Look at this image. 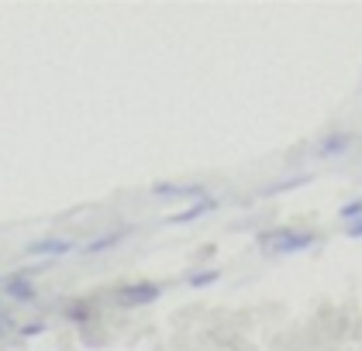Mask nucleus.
Wrapping results in <instances>:
<instances>
[{"label":"nucleus","mask_w":362,"mask_h":351,"mask_svg":"<svg viewBox=\"0 0 362 351\" xmlns=\"http://www.w3.org/2000/svg\"><path fill=\"white\" fill-rule=\"evenodd\" d=\"M314 242H317L314 231H293V227H276V231L259 234V244H269L273 251H283V255H290V251H304V248H310Z\"/></svg>","instance_id":"nucleus-1"},{"label":"nucleus","mask_w":362,"mask_h":351,"mask_svg":"<svg viewBox=\"0 0 362 351\" xmlns=\"http://www.w3.org/2000/svg\"><path fill=\"white\" fill-rule=\"evenodd\" d=\"M163 297V286L159 282H148V279H135V282H124L114 290V303L117 307H148Z\"/></svg>","instance_id":"nucleus-2"},{"label":"nucleus","mask_w":362,"mask_h":351,"mask_svg":"<svg viewBox=\"0 0 362 351\" xmlns=\"http://www.w3.org/2000/svg\"><path fill=\"white\" fill-rule=\"evenodd\" d=\"M69 251H73V244L66 238H42L25 248V255H69Z\"/></svg>","instance_id":"nucleus-3"},{"label":"nucleus","mask_w":362,"mask_h":351,"mask_svg":"<svg viewBox=\"0 0 362 351\" xmlns=\"http://www.w3.org/2000/svg\"><path fill=\"white\" fill-rule=\"evenodd\" d=\"M4 290H7V297H14V299H35V286L28 282V272H14L7 282H4Z\"/></svg>","instance_id":"nucleus-4"},{"label":"nucleus","mask_w":362,"mask_h":351,"mask_svg":"<svg viewBox=\"0 0 362 351\" xmlns=\"http://www.w3.org/2000/svg\"><path fill=\"white\" fill-rule=\"evenodd\" d=\"M218 207V200L214 196H204L200 203H194V207H187V210H180V214L169 217V224H187V220H197L200 214H207V210H214Z\"/></svg>","instance_id":"nucleus-5"},{"label":"nucleus","mask_w":362,"mask_h":351,"mask_svg":"<svg viewBox=\"0 0 362 351\" xmlns=\"http://www.w3.org/2000/svg\"><path fill=\"white\" fill-rule=\"evenodd\" d=\"M152 193H156V196H200V200L207 196L204 186H180V183H156Z\"/></svg>","instance_id":"nucleus-6"},{"label":"nucleus","mask_w":362,"mask_h":351,"mask_svg":"<svg viewBox=\"0 0 362 351\" xmlns=\"http://www.w3.org/2000/svg\"><path fill=\"white\" fill-rule=\"evenodd\" d=\"M218 279H221V272H218V269H204V272H190V275H187V282H190L194 290H204V286H214Z\"/></svg>","instance_id":"nucleus-7"},{"label":"nucleus","mask_w":362,"mask_h":351,"mask_svg":"<svg viewBox=\"0 0 362 351\" xmlns=\"http://www.w3.org/2000/svg\"><path fill=\"white\" fill-rule=\"evenodd\" d=\"M66 317L69 321H90L93 317V303L90 299H76L73 307H66Z\"/></svg>","instance_id":"nucleus-8"},{"label":"nucleus","mask_w":362,"mask_h":351,"mask_svg":"<svg viewBox=\"0 0 362 351\" xmlns=\"http://www.w3.org/2000/svg\"><path fill=\"white\" fill-rule=\"evenodd\" d=\"M121 238H124V231H114V234H104V238H97V242H90V244H86L83 251H90V255H97V251H104L107 244H117Z\"/></svg>","instance_id":"nucleus-9"},{"label":"nucleus","mask_w":362,"mask_h":351,"mask_svg":"<svg viewBox=\"0 0 362 351\" xmlns=\"http://www.w3.org/2000/svg\"><path fill=\"white\" fill-rule=\"evenodd\" d=\"M341 148H349V138L334 135V138H328V141L321 145V155H334V152H341Z\"/></svg>","instance_id":"nucleus-10"},{"label":"nucleus","mask_w":362,"mask_h":351,"mask_svg":"<svg viewBox=\"0 0 362 351\" xmlns=\"http://www.w3.org/2000/svg\"><path fill=\"white\" fill-rule=\"evenodd\" d=\"M359 217H362V196L341 207V220H349V224H352V220H359Z\"/></svg>","instance_id":"nucleus-11"},{"label":"nucleus","mask_w":362,"mask_h":351,"mask_svg":"<svg viewBox=\"0 0 362 351\" xmlns=\"http://www.w3.org/2000/svg\"><path fill=\"white\" fill-rule=\"evenodd\" d=\"M42 331H45V324H38V321H35V324H25V327H21V334H25V338H35V334H42Z\"/></svg>","instance_id":"nucleus-12"},{"label":"nucleus","mask_w":362,"mask_h":351,"mask_svg":"<svg viewBox=\"0 0 362 351\" xmlns=\"http://www.w3.org/2000/svg\"><path fill=\"white\" fill-rule=\"evenodd\" d=\"M345 234H349V238H362V217L359 220H352V224L345 227Z\"/></svg>","instance_id":"nucleus-13"}]
</instances>
